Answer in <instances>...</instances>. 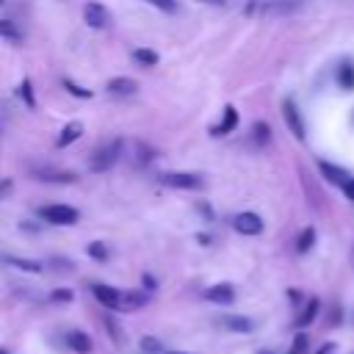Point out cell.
<instances>
[{"instance_id":"1","label":"cell","mask_w":354,"mask_h":354,"mask_svg":"<svg viewBox=\"0 0 354 354\" xmlns=\"http://www.w3.org/2000/svg\"><path fill=\"white\" fill-rule=\"evenodd\" d=\"M119 155H122V138H111V141H105L102 147H97V152L91 155V160H88V169L91 171H108L116 160H119Z\"/></svg>"},{"instance_id":"2","label":"cell","mask_w":354,"mask_h":354,"mask_svg":"<svg viewBox=\"0 0 354 354\" xmlns=\"http://www.w3.org/2000/svg\"><path fill=\"white\" fill-rule=\"evenodd\" d=\"M304 6V0H263V3H257V0H252L249 6H246V11L249 14H263V17H285V14H293V11H299Z\"/></svg>"},{"instance_id":"3","label":"cell","mask_w":354,"mask_h":354,"mask_svg":"<svg viewBox=\"0 0 354 354\" xmlns=\"http://www.w3.org/2000/svg\"><path fill=\"white\" fill-rule=\"evenodd\" d=\"M39 216L55 227H69V224H77V218H80L77 207H72V205H44L39 210Z\"/></svg>"},{"instance_id":"4","label":"cell","mask_w":354,"mask_h":354,"mask_svg":"<svg viewBox=\"0 0 354 354\" xmlns=\"http://www.w3.org/2000/svg\"><path fill=\"white\" fill-rule=\"evenodd\" d=\"M282 119H285L290 136L299 138V141H304V119H301V113H299V105H296L290 97L282 100Z\"/></svg>"},{"instance_id":"5","label":"cell","mask_w":354,"mask_h":354,"mask_svg":"<svg viewBox=\"0 0 354 354\" xmlns=\"http://www.w3.org/2000/svg\"><path fill=\"white\" fill-rule=\"evenodd\" d=\"M160 183L169 185V188H185V191L202 188V177L196 171H163Z\"/></svg>"},{"instance_id":"6","label":"cell","mask_w":354,"mask_h":354,"mask_svg":"<svg viewBox=\"0 0 354 354\" xmlns=\"http://www.w3.org/2000/svg\"><path fill=\"white\" fill-rule=\"evenodd\" d=\"M83 22H86L88 28H94V30H102V28L111 25V11H108L102 3L91 0V3L83 6Z\"/></svg>"},{"instance_id":"7","label":"cell","mask_w":354,"mask_h":354,"mask_svg":"<svg viewBox=\"0 0 354 354\" xmlns=\"http://www.w3.org/2000/svg\"><path fill=\"white\" fill-rule=\"evenodd\" d=\"M232 227L241 235H260L263 232V218L257 213H252V210H243V213H238L232 218Z\"/></svg>"},{"instance_id":"8","label":"cell","mask_w":354,"mask_h":354,"mask_svg":"<svg viewBox=\"0 0 354 354\" xmlns=\"http://www.w3.org/2000/svg\"><path fill=\"white\" fill-rule=\"evenodd\" d=\"M91 293H94V299L102 304V307H108V310H122V290L119 288H111V285H91Z\"/></svg>"},{"instance_id":"9","label":"cell","mask_w":354,"mask_h":354,"mask_svg":"<svg viewBox=\"0 0 354 354\" xmlns=\"http://www.w3.org/2000/svg\"><path fill=\"white\" fill-rule=\"evenodd\" d=\"M318 171H321V177H324L326 183H332V185H337V188H343V185L351 180V174H348L346 169H340V166H335V163H329V160H318Z\"/></svg>"},{"instance_id":"10","label":"cell","mask_w":354,"mask_h":354,"mask_svg":"<svg viewBox=\"0 0 354 354\" xmlns=\"http://www.w3.org/2000/svg\"><path fill=\"white\" fill-rule=\"evenodd\" d=\"M33 180H41V183H75V171H64V169H53V166H44V169H33L30 171Z\"/></svg>"},{"instance_id":"11","label":"cell","mask_w":354,"mask_h":354,"mask_svg":"<svg viewBox=\"0 0 354 354\" xmlns=\"http://www.w3.org/2000/svg\"><path fill=\"white\" fill-rule=\"evenodd\" d=\"M205 299L213 301V304H232L235 301V288L230 282H218V285H210L205 290Z\"/></svg>"},{"instance_id":"12","label":"cell","mask_w":354,"mask_h":354,"mask_svg":"<svg viewBox=\"0 0 354 354\" xmlns=\"http://www.w3.org/2000/svg\"><path fill=\"white\" fill-rule=\"evenodd\" d=\"M235 127H238V111H235V105H227V108H224V116H221V122L210 127V136L221 138V136L232 133Z\"/></svg>"},{"instance_id":"13","label":"cell","mask_w":354,"mask_h":354,"mask_svg":"<svg viewBox=\"0 0 354 354\" xmlns=\"http://www.w3.org/2000/svg\"><path fill=\"white\" fill-rule=\"evenodd\" d=\"M105 88H108V94H116V97H133L138 91V83L130 77H111Z\"/></svg>"},{"instance_id":"14","label":"cell","mask_w":354,"mask_h":354,"mask_svg":"<svg viewBox=\"0 0 354 354\" xmlns=\"http://www.w3.org/2000/svg\"><path fill=\"white\" fill-rule=\"evenodd\" d=\"M80 136H83V124H80V122H69V124L61 127V133H58V138H55V147L64 149V147L75 144Z\"/></svg>"},{"instance_id":"15","label":"cell","mask_w":354,"mask_h":354,"mask_svg":"<svg viewBox=\"0 0 354 354\" xmlns=\"http://www.w3.org/2000/svg\"><path fill=\"white\" fill-rule=\"evenodd\" d=\"M218 324L224 329H230V332H252L254 329V321L246 318V315H221Z\"/></svg>"},{"instance_id":"16","label":"cell","mask_w":354,"mask_h":354,"mask_svg":"<svg viewBox=\"0 0 354 354\" xmlns=\"http://www.w3.org/2000/svg\"><path fill=\"white\" fill-rule=\"evenodd\" d=\"M66 346L72 351H77V354H88L91 351V337L86 332H80V329H69L66 332Z\"/></svg>"},{"instance_id":"17","label":"cell","mask_w":354,"mask_h":354,"mask_svg":"<svg viewBox=\"0 0 354 354\" xmlns=\"http://www.w3.org/2000/svg\"><path fill=\"white\" fill-rule=\"evenodd\" d=\"M318 299H307V304L301 307V313L296 315V329H304V326H310L313 321H315V315H318Z\"/></svg>"},{"instance_id":"18","label":"cell","mask_w":354,"mask_h":354,"mask_svg":"<svg viewBox=\"0 0 354 354\" xmlns=\"http://www.w3.org/2000/svg\"><path fill=\"white\" fill-rule=\"evenodd\" d=\"M337 86L343 91H354V61H343L337 66Z\"/></svg>"},{"instance_id":"19","label":"cell","mask_w":354,"mask_h":354,"mask_svg":"<svg viewBox=\"0 0 354 354\" xmlns=\"http://www.w3.org/2000/svg\"><path fill=\"white\" fill-rule=\"evenodd\" d=\"M3 260H6L8 266L19 268V271H30V274H39V271H41V263H36V260H28V257H14V254H6Z\"/></svg>"},{"instance_id":"20","label":"cell","mask_w":354,"mask_h":354,"mask_svg":"<svg viewBox=\"0 0 354 354\" xmlns=\"http://www.w3.org/2000/svg\"><path fill=\"white\" fill-rule=\"evenodd\" d=\"M313 243H315V230H313V227H304V230L296 235V252H299V254H307V252L313 249Z\"/></svg>"},{"instance_id":"21","label":"cell","mask_w":354,"mask_h":354,"mask_svg":"<svg viewBox=\"0 0 354 354\" xmlns=\"http://www.w3.org/2000/svg\"><path fill=\"white\" fill-rule=\"evenodd\" d=\"M0 36L3 39H8V41H22V30L17 28V22L14 19H0Z\"/></svg>"},{"instance_id":"22","label":"cell","mask_w":354,"mask_h":354,"mask_svg":"<svg viewBox=\"0 0 354 354\" xmlns=\"http://www.w3.org/2000/svg\"><path fill=\"white\" fill-rule=\"evenodd\" d=\"M149 299H147V293H124L122 290V310H138V307H144Z\"/></svg>"},{"instance_id":"23","label":"cell","mask_w":354,"mask_h":354,"mask_svg":"<svg viewBox=\"0 0 354 354\" xmlns=\"http://www.w3.org/2000/svg\"><path fill=\"white\" fill-rule=\"evenodd\" d=\"M133 58H136L141 66H155V64H158V53H155V50H147V47L133 50Z\"/></svg>"},{"instance_id":"24","label":"cell","mask_w":354,"mask_h":354,"mask_svg":"<svg viewBox=\"0 0 354 354\" xmlns=\"http://www.w3.org/2000/svg\"><path fill=\"white\" fill-rule=\"evenodd\" d=\"M17 94L22 97V102H25L28 108H36V97H33V86H30V80H28V77H22V83L17 86Z\"/></svg>"},{"instance_id":"25","label":"cell","mask_w":354,"mask_h":354,"mask_svg":"<svg viewBox=\"0 0 354 354\" xmlns=\"http://www.w3.org/2000/svg\"><path fill=\"white\" fill-rule=\"evenodd\" d=\"M252 138H254V144H268L271 141V127L266 122H254L252 124Z\"/></svg>"},{"instance_id":"26","label":"cell","mask_w":354,"mask_h":354,"mask_svg":"<svg viewBox=\"0 0 354 354\" xmlns=\"http://www.w3.org/2000/svg\"><path fill=\"white\" fill-rule=\"evenodd\" d=\"M86 252H88V257H94V260H100V263H102V260H108V254H111V252H108V246H105L102 241H91V243L86 246Z\"/></svg>"},{"instance_id":"27","label":"cell","mask_w":354,"mask_h":354,"mask_svg":"<svg viewBox=\"0 0 354 354\" xmlns=\"http://www.w3.org/2000/svg\"><path fill=\"white\" fill-rule=\"evenodd\" d=\"M61 83H64V88H66L72 97H80V100H88V97H91V88H83V86H77L75 80H66V77H64Z\"/></svg>"},{"instance_id":"28","label":"cell","mask_w":354,"mask_h":354,"mask_svg":"<svg viewBox=\"0 0 354 354\" xmlns=\"http://www.w3.org/2000/svg\"><path fill=\"white\" fill-rule=\"evenodd\" d=\"M141 348L147 351V354H163V343L158 340V337H141Z\"/></svg>"},{"instance_id":"29","label":"cell","mask_w":354,"mask_h":354,"mask_svg":"<svg viewBox=\"0 0 354 354\" xmlns=\"http://www.w3.org/2000/svg\"><path fill=\"white\" fill-rule=\"evenodd\" d=\"M72 290L69 288H55L53 293H50V301H55V304H64V301H72Z\"/></svg>"},{"instance_id":"30","label":"cell","mask_w":354,"mask_h":354,"mask_svg":"<svg viewBox=\"0 0 354 354\" xmlns=\"http://www.w3.org/2000/svg\"><path fill=\"white\" fill-rule=\"evenodd\" d=\"M288 354H307V335H304V332H299V335L293 337V346H290Z\"/></svg>"},{"instance_id":"31","label":"cell","mask_w":354,"mask_h":354,"mask_svg":"<svg viewBox=\"0 0 354 354\" xmlns=\"http://www.w3.org/2000/svg\"><path fill=\"white\" fill-rule=\"evenodd\" d=\"M149 6H155V8H160V11H166V14H174L177 11V0H147Z\"/></svg>"},{"instance_id":"32","label":"cell","mask_w":354,"mask_h":354,"mask_svg":"<svg viewBox=\"0 0 354 354\" xmlns=\"http://www.w3.org/2000/svg\"><path fill=\"white\" fill-rule=\"evenodd\" d=\"M105 329H108V335H111V337L116 340V346H122V343H124V335H122V329H119V326H116V324H113L111 318L105 321Z\"/></svg>"},{"instance_id":"33","label":"cell","mask_w":354,"mask_h":354,"mask_svg":"<svg viewBox=\"0 0 354 354\" xmlns=\"http://www.w3.org/2000/svg\"><path fill=\"white\" fill-rule=\"evenodd\" d=\"M11 188H14V183H11L8 177H3V180H0V202H3V199H8Z\"/></svg>"},{"instance_id":"34","label":"cell","mask_w":354,"mask_h":354,"mask_svg":"<svg viewBox=\"0 0 354 354\" xmlns=\"http://www.w3.org/2000/svg\"><path fill=\"white\" fill-rule=\"evenodd\" d=\"M343 194H346V196H348V199L354 202V177H351V180H348V183L343 185Z\"/></svg>"},{"instance_id":"35","label":"cell","mask_w":354,"mask_h":354,"mask_svg":"<svg viewBox=\"0 0 354 354\" xmlns=\"http://www.w3.org/2000/svg\"><path fill=\"white\" fill-rule=\"evenodd\" d=\"M315 354H335V343H324V346H321Z\"/></svg>"},{"instance_id":"36","label":"cell","mask_w":354,"mask_h":354,"mask_svg":"<svg viewBox=\"0 0 354 354\" xmlns=\"http://www.w3.org/2000/svg\"><path fill=\"white\" fill-rule=\"evenodd\" d=\"M144 285H147V290H152V288H155V285H158V282H155V279H152V277H149V274H144Z\"/></svg>"},{"instance_id":"37","label":"cell","mask_w":354,"mask_h":354,"mask_svg":"<svg viewBox=\"0 0 354 354\" xmlns=\"http://www.w3.org/2000/svg\"><path fill=\"white\" fill-rule=\"evenodd\" d=\"M202 3H207V6H216V8H221V6H227V0H202Z\"/></svg>"},{"instance_id":"38","label":"cell","mask_w":354,"mask_h":354,"mask_svg":"<svg viewBox=\"0 0 354 354\" xmlns=\"http://www.w3.org/2000/svg\"><path fill=\"white\" fill-rule=\"evenodd\" d=\"M351 266H354V246H351Z\"/></svg>"},{"instance_id":"39","label":"cell","mask_w":354,"mask_h":354,"mask_svg":"<svg viewBox=\"0 0 354 354\" xmlns=\"http://www.w3.org/2000/svg\"><path fill=\"white\" fill-rule=\"evenodd\" d=\"M0 354H8V351H6V348H0Z\"/></svg>"},{"instance_id":"40","label":"cell","mask_w":354,"mask_h":354,"mask_svg":"<svg viewBox=\"0 0 354 354\" xmlns=\"http://www.w3.org/2000/svg\"><path fill=\"white\" fill-rule=\"evenodd\" d=\"M260 354H271V351H260Z\"/></svg>"},{"instance_id":"41","label":"cell","mask_w":354,"mask_h":354,"mask_svg":"<svg viewBox=\"0 0 354 354\" xmlns=\"http://www.w3.org/2000/svg\"><path fill=\"white\" fill-rule=\"evenodd\" d=\"M3 3H6V0H0V6H3Z\"/></svg>"}]
</instances>
